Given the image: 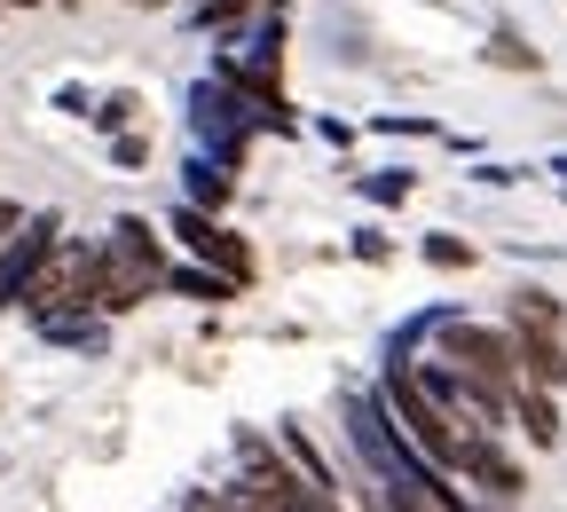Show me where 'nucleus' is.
Masks as SVG:
<instances>
[{
	"label": "nucleus",
	"instance_id": "nucleus-18",
	"mask_svg": "<svg viewBox=\"0 0 567 512\" xmlns=\"http://www.w3.org/2000/svg\"><path fill=\"white\" fill-rule=\"evenodd\" d=\"M481 55H488V63H496V71H528V80H536V71H544V48H528V40H520V32H513V24H496V32H488V48H481Z\"/></svg>",
	"mask_w": 567,
	"mask_h": 512
},
{
	"label": "nucleus",
	"instance_id": "nucleus-14",
	"mask_svg": "<svg viewBox=\"0 0 567 512\" xmlns=\"http://www.w3.org/2000/svg\"><path fill=\"white\" fill-rule=\"evenodd\" d=\"M40 339H48V347L103 355V347H111V316H95V308H87V316H55V324H40Z\"/></svg>",
	"mask_w": 567,
	"mask_h": 512
},
{
	"label": "nucleus",
	"instance_id": "nucleus-32",
	"mask_svg": "<svg viewBox=\"0 0 567 512\" xmlns=\"http://www.w3.org/2000/svg\"><path fill=\"white\" fill-rule=\"evenodd\" d=\"M134 9H166V0H134Z\"/></svg>",
	"mask_w": 567,
	"mask_h": 512
},
{
	"label": "nucleus",
	"instance_id": "nucleus-34",
	"mask_svg": "<svg viewBox=\"0 0 567 512\" xmlns=\"http://www.w3.org/2000/svg\"><path fill=\"white\" fill-rule=\"evenodd\" d=\"M55 9H71V0H55Z\"/></svg>",
	"mask_w": 567,
	"mask_h": 512
},
{
	"label": "nucleus",
	"instance_id": "nucleus-22",
	"mask_svg": "<svg viewBox=\"0 0 567 512\" xmlns=\"http://www.w3.org/2000/svg\"><path fill=\"white\" fill-rule=\"evenodd\" d=\"M347 253L363 260V268H386V260H394V237H386L379 222H363V229H347Z\"/></svg>",
	"mask_w": 567,
	"mask_h": 512
},
{
	"label": "nucleus",
	"instance_id": "nucleus-16",
	"mask_svg": "<svg viewBox=\"0 0 567 512\" xmlns=\"http://www.w3.org/2000/svg\"><path fill=\"white\" fill-rule=\"evenodd\" d=\"M417 260L442 268V276H457V268H473L481 253H473V237H457V229H425V237H417Z\"/></svg>",
	"mask_w": 567,
	"mask_h": 512
},
{
	"label": "nucleus",
	"instance_id": "nucleus-12",
	"mask_svg": "<svg viewBox=\"0 0 567 512\" xmlns=\"http://www.w3.org/2000/svg\"><path fill=\"white\" fill-rule=\"evenodd\" d=\"M166 291H182V300H205V308H229V300H245V284H237V276H221V268H205V260L166 268Z\"/></svg>",
	"mask_w": 567,
	"mask_h": 512
},
{
	"label": "nucleus",
	"instance_id": "nucleus-3",
	"mask_svg": "<svg viewBox=\"0 0 567 512\" xmlns=\"http://www.w3.org/2000/svg\"><path fill=\"white\" fill-rule=\"evenodd\" d=\"M434 355L457 362L465 379H488V387H513V331L505 324H465V316H442L434 308Z\"/></svg>",
	"mask_w": 567,
	"mask_h": 512
},
{
	"label": "nucleus",
	"instance_id": "nucleus-27",
	"mask_svg": "<svg viewBox=\"0 0 567 512\" xmlns=\"http://www.w3.org/2000/svg\"><path fill=\"white\" fill-rule=\"evenodd\" d=\"M316 134L331 142V151H347V142H354V126H347V119H316Z\"/></svg>",
	"mask_w": 567,
	"mask_h": 512
},
{
	"label": "nucleus",
	"instance_id": "nucleus-24",
	"mask_svg": "<svg viewBox=\"0 0 567 512\" xmlns=\"http://www.w3.org/2000/svg\"><path fill=\"white\" fill-rule=\"evenodd\" d=\"M371 126H379V134H442V119H434V111H379Z\"/></svg>",
	"mask_w": 567,
	"mask_h": 512
},
{
	"label": "nucleus",
	"instance_id": "nucleus-30",
	"mask_svg": "<svg viewBox=\"0 0 567 512\" xmlns=\"http://www.w3.org/2000/svg\"><path fill=\"white\" fill-rule=\"evenodd\" d=\"M0 9H48V0H0Z\"/></svg>",
	"mask_w": 567,
	"mask_h": 512
},
{
	"label": "nucleus",
	"instance_id": "nucleus-17",
	"mask_svg": "<svg viewBox=\"0 0 567 512\" xmlns=\"http://www.w3.org/2000/svg\"><path fill=\"white\" fill-rule=\"evenodd\" d=\"M410 190H417L410 166H371V174H354V197H363V205H386V213L410 205Z\"/></svg>",
	"mask_w": 567,
	"mask_h": 512
},
{
	"label": "nucleus",
	"instance_id": "nucleus-29",
	"mask_svg": "<svg viewBox=\"0 0 567 512\" xmlns=\"http://www.w3.org/2000/svg\"><path fill=\"white\" fill-rule=\"evenodd\" d=\"M17 222H24V205H17V197H0V237H9Z\"/></svg>",
	"mask_w": 567,
	"mask_h": 512
},
{
	"label": "nucleus",
	"instance_id": "nucleus-10",
	"mask_svg": "<svg viewBox=\"0 0 567 512\" xmlns=\"http://www.w3.org/2000/svg\"><path fill=\"white\" fill-rule=\"evenodd\" d=\"M229 197H237V166H229V158L197 151V158L182 166V205H197V213H229Z\"/></svg>",
	"mask_w": 567,
	"mask_h": 512
},
{
	"label": "nucleus",
	"instance_id": "nucleus-33",
	"mask_svg": "<svg viewBox=\"0 0 567 512\" xmlns=\"http://www.w3.org/2000/svg\"><path fill=\"white\" fill-rule=\"evenodd\" d=\"M0 473H9V458H0Z\"/></svg>",
	"mask_w": 567,
	"mask_h": 512
},
{
	"label": "nucleus",
	"instance_id": "nucleus-13",
	"mask_svg": "<svg viewBox=\"0 0 567 512\" xmlns=\"http://www.w3.org/2000/svg\"><path fill=\"white\" fill-rule=\"evenodd\" d=\"M276 450L292 458V465H300V473H308L316 489H331V496H339V473H331V458H323V450L308 442V426H300V418H284V426H276Z\"/></svg>",
	"mask_w": 567,
	"mask_h": 512
},
{
	"label": "nucleus",
	"instance_id": "nucleus-26",
	"mask_svg": "<svg viewBox=\"0 0 567 512\" xmlns=\"http://www.w3.org/2000/svg\"><path fill=\"white\" fill-rule=\"evenodd\" d=\"M55 111L63 119H87V88H55Z\"/></svg>",
	"mask_w": 567,
	"mask_h": 512
},
{
	"label": "nucleus",
	"instance_id": "nucleus-5",
	"mask_svg": "<svg viewBox=\"0 0 567 512\" xmlns=\"http://www.w3.org/2000/svg\"><path fill=\"white\" fill-rule=\"evenodd\" d=\"M189 134H197V151H213V158H245V142L260 134L252 126V103L245 95H229L221 80H213V71H205V80L189 88Z\"/></svg>",
	"mask_w": 567,
	"mask_h": 512
},
{
	"label": "nucleus",
	"instance_id": "nucleus-20",
	"mask_svg": "<svg viewBox=\"0 0 567 512\" xmlns=\"http://www.w3.org/2000/svg\"><path fill=\"white\" fill-rule=\"evenodd\" d=\"M134 119H142V95H134V88H111L103 103H87V126H95V134H118V126H134Z\"/></svg>",
	"mask_w": 567,
	"mask_h": 512
},
{
	"label": "nucleus",
	"instance_id": "nucleus-25",
	"mask_svg": "<svg viewBox=\"0 0 567 512\" xmlns=\"http://www.w3.org/2000/svg\"><path fill=\"white\" fill-rule=\"evenodd\" d=\"M520 174H528V166H505V158H488V166H473V182H481V190H513Z\"/></svg>",
	"mask_w": 567,
	"mask_h": 512
},
{
	"label": "nucleus",
	"instance_id": "nucleus-11",
	"mask_svg": "<svg viewBox=\"0 0 567 512\" xmlns=\"http://www.w3.org/2000/svg\"><path fill=\"white\" fill-rule=\"evenodd\" d=\"M505 410H513V426L528 433V450H551V442H559V402H551V387L513 379V387H505Z\"/></svg>",
	"mask_w": 567,
	"mask_h": 512
},
{
	"label": "nucleus",
	"instance_id": "nucleus-23",
	"mask_svg": "<svg viewBox=\"0 0 567 512\" xmlns=\"http://www.w3.org/2000/svg\"><path fill=\"white\" fill-rule=\"evenodd\" d=\"M276 458H284V450L268 442L260 426H237V473H260V465H276Z\"/></svg>",
	"mask_w": 567,
	"mask_h": 512
},
{
	"label": "nucleus",
	"instance_id": "nucleus-31",
	"mask_svg": "<svg viewBox=\"0 0 567 512\" xmlns=\"http://www.w3.org/2000/svg\"><path fill=\"white\" fill-rule=\"evenodd\" d=\"M551 174H559V182H567V151H559V158H551Z\"/></svg>",
	"mask_w": 567,
	"mask_h": 512
},
{
	"label": "nucleus",
	"instance_id": "nucleus-6",
	"mask_svg": "<svg viewBox=\"0 0 567 512\" xmlns=\"http://www.w3.org/2000/svg\"><path fill=\"white\" fill-rule=\"evenodd\" d=\"M151 291H166L158 260H134L111 237L95 245V316H134V308H151Z\"/></svg>",
	"mask_w": 567,
	"mask_h": 512
},
{
	"label": "nucleus",
	"instance_id": "nucleus-1",
	"mask_svg": "<svg viewBox=\"0 0 567 512\" xmlns=\"http://www.w3.org/2000/svg\"><path fill=\"white\" fill-rule=\"evenodd\" d=\"M24 324L40 331V324H55V316H87L95 308V245L87 237H55V253L32 268V284H24Z\"/></svg>",
	"mask_w": 567,
	"mask_h": 512
},
{
	"label": "nucleus",
	"instance_id": "nucleus-4",
	"mask_svg": "<svg viewBox=\"0 0 567 512\" xmlns=\"http://www.w3.org/2000/svg\"><path fill=\"white\" fill-rule=\"evenodd\" d=\"M166 237H182V253H189V260L221 268V276H237V284H252V276H260V253H252V237H237V229L221 222V213L174 205V213H166Z\"/></svg>",
	"mask_w": 567,
	"mask_h": 512
},
{
	"label": "nucleus",
	"instance_id": "nucleus-8",
	"mask_svg": "<svg viewBox=\"0 0 567 512\" xmlns=\"http://www.w3.org/2000/svg\"><path fill=\"white\" fill-rule=\"evenodd\" d=\"M55 237H63V213H24V222L0 237V316L24 300V284H32V268L55 253Z\"/></svg>",
	"mask_w": 567,
	"mask_h": 512
},
{
	"label": "nucleus",
	"instance_id": "nucleus-7",
	"mask_svg": "<svg viewBox=\"0 0 567 512\" xmlns=\"http://www.w3.org/2000/svg\"><path fill=\"white\" fill-rule=\"evenodd\" d=\"M450 473H457L465 489H481L488 504H520V496H528V473H520V458L505 450V433H465L457 458H450Z\"/></svg>",
	"mask_w": 567,
	"mask_h": 512
},
{
	"label": "nucleus",
	"instance_id": "nucleus-15",
	"mask_svg": "<svg viewBox=\"0 0 567 512\" xmlns=\"http://www.w3.org/2000/svg\"><path fill=\"white\" fill-rule=\"evenodd\" d=\"M111 245H126L134 260H158V268H174V260H166V229L151 222V213H118V222H111Z\"/></svg>",
	"mask_w": 567,
	"mask_h": 512
},
{
	"label": "nucleus",
	"instance_id": "nucleus-21",
	"mask_svg": "<svg viewBox=\"0 0 567 512\" xmlns=\"http://www.w3.org/2000/svg\"><path fill=\"white\" fill-rule=\"evenodd\" d=\"M111 166H118V174H142V166H151V126H142V119L111 134Z\"/></svg>",
	"mask_w": 567,
	"mask_h": 512
},
{
	"label": "nucleus",
	"instance_id": "nucleus-2",
	"mask_svg": "<svg viewBox=\"0 0 567 512\" xmlns=\"http://www.w3.org/2000/svg\"><path fill=\"white\" fill-rule=\"evenodd\" d=\"M379 402H386V418L410 433V442L450 473V458H457V442H465V426H457L434 395H425V379L410 371V362H379Z\"/></svg>",
	"mask_w": 567,
	"mask_h": 512
},
{
	"label": "nucleus",
	"instance_id": "nucleus-19",
	"mask_svg": "<svg viewBox=\"0 0 567 512\" xmlns=\"http://www.w3.org/2000/svg\"><path fill=\"white\" fill-rule=\"evenodd\" d=\"M505 324H567V308H559V291H544V284H520L513 291V308H505Z\"/></svg>",
	"mask_w": 567,
	"mask_h": 512
},
{
	"label": "nucleus",
	"instance_id": "nucleus-28",
	"mask_svg": "<svg viewBox=\"0 0 567 512\" xmlns=\"http://www.w3.org/2000/svg\"><path fill=\"white\" fill-rule=\"evenodd\" d=\"M182 512H221V496H213V489H189V496H182Z\"/></svg>",
	"mask_w": 567,
	"mask_h": 512
},
{
	"label": "nucleus",
	"instance_id": "nucleus-9",
	"mask_svg": "<svg viewBox=\"0 0 567 512\" xmlns=\"http://www.w3.org/2000/svg\"><path fill=\"white\" fill-rule=\"evenodd\" d=\"M513 331V379H528V387H567V324L551 331V324H505Z\"/></svg>",
	"mask_w": 567,
	"mask_h": 512
}]
</instances>
